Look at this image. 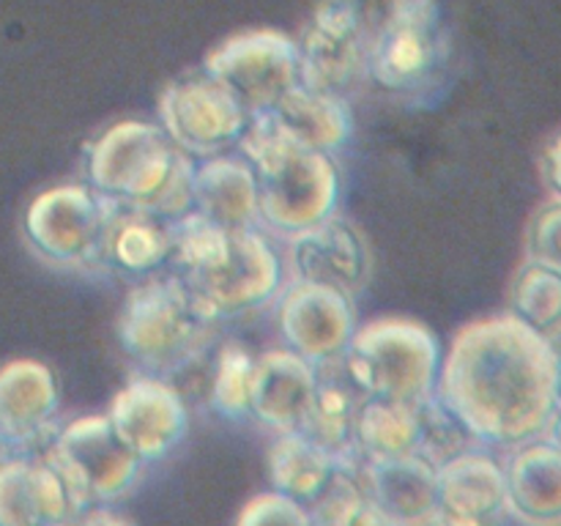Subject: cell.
Listing matches in <instances>:
<instances>
[{
    "mask_svg": "<svg viewBox=\"0 0 561 526\" xmlns=\"http://www.w3.org/2000/svg\"><path fill=\"white\" fill-rule=\"evenodd\" d=\"M526 255L529 261L546 263L561 272V197H551L537 208L526 233Z\"/></svg>",
    "mask_w": 561,
    "mask_h": 526,
    "instance_id": "d6a6232c",
    "label": "cell"
},
{
    "mask_svg": "<svg viewBox=\"0 0 561 526\" xmlns=\"http://www.w3.org/2000/svg\"><path fill=\"white\" fill-rule=\"evenodd\" d=\"M288 239V261L294 279L337 288L354 296L365 288L370 274V258L359 230L348 219L332 217L310 225L305 230L285 236Z\"/></svg>",
    "mask_w": 561,
    "mask_h": 526,
    "instance_id": "9a60e30c",
    "label": "cell"
},
{
    "mask_svg": "<svg viewBox=\"0 0 561 526\" xmlns=\"http://www.w3.org/2000/svg\"><path fill=\"white\" fill-rule=\"evenodd\" d=\"M510 316L542 338H561V272L526 261L510 285Z\"/></svg>",
    "mask_w": 561,
    "mask_h": 526,
    "instance_id": "83f0119b",
    "label": "cell"
},
{
    "mask_svg": "<svg viewBox=\"0 0 561 526\" xmlns=\"http://www.w3.org/2000/svg\"><path fill=\"white\" fill-rule=\"evenodd\" d=\"M420 425H422V433H420V453L416 455L431 460L436 469L444 464V460L455 458L458 453L469 449V438H474L463 425H460L458 416H455L453 411L436 398V395L427 398L425 403H420Z\"/></svg>",
    "mask_w": 561,
    "mask_h": 526,
    "instance_id": "4dcf8cb0",
    "label": "cell"
},
{
    "mask_svg": "<svg viewBox=\"0 0 561 526\" xmlns=\"http://www.w3.org/2000/svg\"><path fill=\"white\" fill-rule=\"evenodd\" d=\"M250 118L244 104L203 69L173 80L159 96V126L195 162L236 151Z\"/></svg>",
    "mask_w": 561,
    "mask_h": 526,
    "instance_id": "52a82bcc",
    "label": "cell"
},
{
    "mask_svg": "<svg viewBox=\"0 0 561 526\" xmlns=\"http://www.w3.org/2000/svg\"><path fill=\"white\" fill-rule=\"evenodd\" d=\"M255 356L247 345L225 343L214 362L211 392L208 403L225 420H247L252 416V378H255Z\"/></svg>",
    "mask_w": 561,
    "mask_h": 526,
    "instance_id": "f1b7e54d",
    "label": "cell"
},
{
    "mask_svg": "<svg viewBox=\"0 0 561 526\" xmlns=\"http://www.w3.org/2000/svg\"><path fill=\"white\" fill-rule=\"evenodd\" d=\"M75 518L69 491L44 455L0 460V526H60Z\"/></svg>",
    "mask_w": 561,
    "mask_h": 526,
    "instance_id": "ac0fdd59",
    "label": "cell"
},
{
    "mask_svg": "<svg viewBox=\"0 0 561 526\" xmlns=\"http://www.w3.org/2000/svg\"><path fill=\"white\" fill-rule=\"evenodd\" d=\"M110 208L113 201L91 184L53 186L27 206L25 236L33 250L55 266H96Z\"/></svg>",
    "mask_w": 561,
    "mask_h": 526,
    "instance_id": "30bf717a",
    "label": "cell"
},
{
    "mask_svg": "<svg viewBox=\"0 0 561 526\" xmlns=\"http://www.w3.org/2000/svg\"><path fill=\"white\" fill-rule=\"evenodd\" d=\"M107 420L140 464H153L184 442L190 409L168 378L146 373L115 392Z\"/></svg>",
    "mask_w": 561,
    "mask_h": 526,
    "instance_id": "4fadbf2b",
    "label": "cell"
},
{
    "mask_svg": "<svg viewBox=\"0 0 561 526\" xmlns=\"http://www.w3.org/2000/svg\"><path fill=\"white\" fill-rule=\"evenodd\" d=\"M420 403L365 398L356 416L359 460H392L420 453Z\"/></svg>",
    "mask_w": 561,
    "mask_h": 526,
    "instance_id": "4316f807",
    "label": "cell"
},
{
    "mask_svg": "<svg viewBox=\"0 0 561 526\" xmlns=\"http://www.w3.org/2000/svg\"><path fill=\"white\" fill-rule=\"evenodd\" d=\"M217 318L175 274L129 290L118 318L126 356L151 373H170L195 359L211 340Z\"/></svg>",
    "mask_w": 561,
    "mask_h": 526,
    "instance_id": "277c9868",
    "label": "cell"
},
{
    "mask_svg": "<svg viewBox=\"0 0 561 526\" xmlns=\"http://www.w3.org/2000/svg\"><path fill=\"white\" fill-rule=\"evenodd\" d=\"M559 405H561V367H559Z\"/></svg>",
    "mask_w": 561,
    "mask_h": 526,
    "instance_id": "74e56055",
    "label": "cell"
},
{
    "mask_svg": "<svg viewBox=\"0 0 561 526\" xmlns=\"http://www.w3.org/2000/svg\"><path fill=\"white\" fill-rule=\"evenodd\" d=\"M365 398L367 395L354 387L345 370L340 376L321 373L310 416L301 427L305 436L321 444L340 464L351 466V469L362 464L359 453H356V416H359Z\"/></svg>",
    "mask_w": 561,
    "mask_h": 526,
    "instance_id": "d4e9b609",
    "label": "cell"
},
{
    "mask_svg": "<svg viewBox=\"0 0 561 526\" xmlns=\"http://www.w3.org/2000/svg\"><path fill=\"white\" fill-rule=\"evenodd\" d=\"M170 258H173V222H164L142 208L113 203L99 244V268L151 274L168 266Z\"/></svg>",
    "mask_w": 561,
    "mask_h": 526,
    "instance_id": "7402d4cb",
    "label": "cell"
},
{
    "mask_svg": "<svg viewBox=\"0 0 561 526\" xmlns=\"http://www.w3.org/2000/svg\"><path fill=\"white\" fill-rule=\"evenodd\" d=\"M442 343L431 327L403 316L359 323L340 367L367 398L425 403L436 395Z\"/></svg>",
    "mask_w": 561,
    "mask_h": 526,
    "instance_id": "3957f363",
    "label": "cell"
},
{
    "mask_svg": "<svg viewBox=\"0 0 561 526\" xmlns=\"http://www.w3.org/2000/svg\"><path fill=\"white\" fill-rule=\"evenodd\" d=\"M203 71L222 82L250 115L266 113L299 85V44L274 27H252L217 44Z\"/></svg>",
    "mask_w": 561,
    "mask_h": 526,
    "instance_id": "9c48e42d",
    "label": "cell"
},
{
    "mask_svg": "<svg viewBox=\"0 0 561 526\" xmlns=\"http://www.w3.org/2000/svg\"><path fill=\"white\" fill-rule=\"evenodd\" d=\"M356 469L340 466L334 471L327 491L310 504L312 526H392L365 496Z\"/></svg>",
    "mask_w": 561,
    "mask_h": 526,
    "instance_id": "f546056e",
    "label": "cell"
},
{
    "mask_svg": "<svg viewBox=\"0 0 561 526\" xmlns=\"http://www.w3.org/2000/svg\"><path fill=\"white\" fill-rule=\"evenodd\" d=\"M299 44V82L312 91L348 96L367 75L365 16L359 0H321Z\"/></svg>",
    "mask_w": 561,
    "mask_h": 526,
    "instance_id": "7c38bea8",
    "label": "cell"
},
{
    "mask_svg": "<svg viewBox=\"0 0 561 526\" xmlns=\"http://www.w3.org/2000/svg\"><path fill=\"white\" fill-rule=\"evenodd\" d=\"M181 279L219 321L268 305L283 288V261L261 228L230 230L222 255L203 272Z\"/></svg>",
    "mask_w": 561,
    "mask_h": 526,
    "instance_id": "ba28073f",
    "label": "cell"
},
{
    "mask_svg": "<svg viewBox=\"0 0 561 526\" xmlns=\"http://www.w3.org/2000/svg\"><path fill=\"white\" fill-rule=\"evenodd\" d=\"M354 296L337 288L294 279L279 294L277 329L285 348L296 351L312 365L337 362L356 332Z\"/></svg>",
    "mask_w": 561,
    "mask_h": 526,
    "instance_id": "5bb4252c",
    "label": "cell"
},
{
    "mask_svg": "<svg viewBox=\"0 0 561 526\" xmlns=\"http://www.w3.org/2000/svg\"><path fill=\"white\" fill-rule=\"evenodd\" d=\"M507 513L524 526H561V449L548 438L520 444L504 466Z\"/></svg>",
    "mask_w": 561,
    "mask_h": 526,
    "instance_id": "ffe728a7",
    "label": "cell"
},
{
    "mask_svg": "<svg viewBox=\"0 0 561 526\" xmlns=\"http://www.w3.org/2000/svg\"><path fill=\"white\" fill-rule=\"evenodd\" d=\"M75 526H135L126 515L115 513L107 504H96V507L82 510L75 518Z\"/></svg>",
    "mask_w": 561,
    "mask_h": 526,
    "instance_id": "836d02e7",
    "label": "cell"
},
{
    "mask_svg": "<svg viewBox=\"0 0 561 526\" xmlns=\"http://www.w3.org/2000/svg\"><path fill=\"white\" fill-rule=\"evenodd\" d=\"M321 367L290 348H268L255 356L252 420L277 433L301 431L316 400Z\"/></svg>",
    "mask_w": 561,
    "mask_h": 526,
    "instance_id": "2e32d148",
    "label": "cell"
},
{
    "mask_svg": "<svg viewBox=\"0 0 561 526\" xmlns=\"http://www.w3.org/2000/svg\"><path fill=\"white\" fill-rule=\"evenodd\" d=\"M431 526H485L474 518H466V515L458 513H449V510L438 507L436 515H433V524Z\"/></svg>",
    "mask_w": 561,
    "mask_h": 526,
    "instance_id": "d590c367",
    "label": "cell"
},
{
    "mask_svg": "<svg viewBox=\"0 0 561 526\" xmlns=\"http://www.w3.org/2000/svg\"><path fill=\"white\" fill-rule=\"evenodd\" d=\"M438 507L496 526L507 515V477L493 455L463 449L436 469Z\"/></svg>",
    "mask_w": 561,
    "mask_h": 526,
    "instance_id": "44dd1931",
    "label": "cell"
},
{
    "mask_svg": "<svg viewBox=\"0 0 561 526\" xmlns=\"http://www.w3.org/2000/svg\"><path fill=\"white\" fill-rule=\"evenodd\" d=\"M444 36L436 0H389L387 20L367 49V77L409 93L442 66Z\"/></svg>",
    "mask_w": 561,
    "mask_h": 526,
    "instance_id": "8fae6325",
    "label": "cell"
},
{
    "mask_svg": "<svg viewBox=\"0 0 561 526\" xmlns=\"http://www.w3.org/2000/svg\"><path fill=\"white\" fill-rule=\"evenodd\" d=\"M60 526H75V521H66V524H60Z\"/></svg>",
    "mask_w": 561,
    "mask_h": 526,
    "instance_id": "f35d334b",
    "label": "cell"
},
{
    "mask_svg": "<svg viewBox=\"0 0 561 526\" xmlns=\"http://www.w3.org/2000/svg\"><path fill=\"white\" fill-rule=\"evenodd\" d=\"M546 438L551 444H557V447L561 449V405H559L557 411H553V420H551V425H548Z\"/></svg>",
    "mask_w": 561,
    "mask_h": 526,
    "instance_id": "8d00e7d4",
    "label": "cell"
},
{
    "mask_svg": "<svg viewBox=\"0 0 561 526\" xmlns=\"http://www.w3.org/2000/svg\"><path fill=\"white\" fill-rule=\"evenodd\" d=\"M181 151L159 124L118 121L91 142L85 175L107 201L131 208H148L173 175Z\"/></svg>",
    "mask_w": 561,
    "mask_h": 526,
    "instance_id": "5b68a950",
    "label": "cell"
},
{
    "mask_svg": "<svg viewBox=\"0 0 561 526\" xmlns=\"http://www.w3.org/2000/svg\"><path fill=\"white\" fill-rule=\"evenodd\" d=\"M359 482L373 507L392 526H431L438 510L436 466L422 455L362 460Z\"/></svg>",
    "mask_w": 561,
    "mask_h": 526,
    "instance_id": "e0dca14e",
    "label": "cell"
},
{
    "mask_svg": "<svg viewBox=\"0 0 561 526\" xmlns=\"http://www.w3.org/2000/svg\"><path fill=\"white\" fill-rule=\"evenodd\" d=\"M195 211L225 230L261 228L255 168L239 151L195 162Z\"/></svg>",
    "mask_w": 561,
    "mask_h": 526,
    "instance_id": "d6986e66",
    "label": "cell"
},
{
    "mask_svg": "<svg viewBox=\"0 0 561 526\" xmlns=\"http://www.w3.org/2000/svg\"><path fill=\"white\" fill-rule=\"evenodd\" d=\"M236 151L255 168L261 225L279 236L305 230L337 211L340 170L332 153L290 140L272 113H255Z\"/></svg>",
    "mask_w": 561,
    "mask_h": 526,
    "instance_id": "7a4b0ae2",
    "label": "cell"
},
{
    "mask_svg": "<svg viewBox=\"0 0 561 526\" xmlns=\"http://www.w3.org/2000/svg\"><path fill=\"white\" fill-rule=\"evenodd\" d=\"M542 173H546L553 197H561V135L548 146L546 157H542Z\"/></svg>",
    "mask_w": 561,
    "mask_h": 526,
    "instance_id": "e575fe53",
    "label": "cell"
},
{
    "mask_svg": "<svg viewBox=\"0 0 561 526\" xmlns=\"http://www.w3.org/2000/svg\"><path fill=\"white\" fill-rule=\"evenodd\" d=\"M561 354L518 318L466 323L442 356L436 398L485 444L520 447L546 436L559 409Z\"/></svg>",
    "mask_w": 561,
    "mask_h": 526,
    "instance_id": "6da1fadb",
    "label": "cell"
},
{
    "mask_svg": "<svg viewBox=\"0 0 561 526\" xmlns=\"http://www.w3.org/2000/svg\"><path fill=\"white\" fill-rule=\"evenodd\" d=\"M60 405L55 373L38 359H11L0 367V433L14 442L36 438Z\"/></svg>",
    "mask_w": 561,
    "mask_h": 526,
    "instance_id": "603a6c76",
    "label": "cell"
},
{
    "mask_svg": "<svg viewBox=\"0 0 561 526\" xmlns=\"http://www.w3.org/2000/svg\"><path fill=\"white\" fill-rule=\"evenodd\" d=\"M236 526H312L310 507L279 491H263L241 507Z\"/></svg>",
    "mask_w": 561,
    "mask_h": 526,
    "instance_id": "1f68e13d",
    "label": "cell"
},
{
    "mask_svg": "<svg viewBox=\"0 0 561 526\" xmlns=\"http://www.w3.org/2000/svg\"><path fill=\"white\" fill-rule=\"evenodd\" d=\"M268 113L290 140L312 151H340L354 132L348 102L343 96L312 91L301 82L283 93Z\"/></svg>",
    "mask_w": 561,
    "mask_h": 526,
    "instance_id": "cb8c5ba5",
    "label": "cell"
},
{
    "mask_svg": "<svg viewBox=\"0 0 561 526\" xmlns=\"http://www.w3.org/2000/svg\"><path fill=\"white\" fill-rule=\"evenodd\" d=\"M44 458L64 480L77 515L126 496L142 469L135 453L113 431L107 414L66 422L49 442Z\"/></svg>",
    "mask_w": 561,
    "mask_h": 526,
    "instance_id": "8992f818",
    "label": "cell"
},
{
    "mask_svg": "<svg viewBox=\"0 0 561 526\" xmlns=\"http://www.w3.org/2000/svg\"><path fill=\"white\" fill-rule=\"evenodd\" d=\"M340 460L301 431L277 433L268 447V480L272 491L285 493L310 507L332 482ZM351 469V466H348Z\"/></svg>",
    "mask_w": 561,
    "mask_h": 526,
    "instance_id": "484cf974",
    "label": "cell"
}]
</instances>
